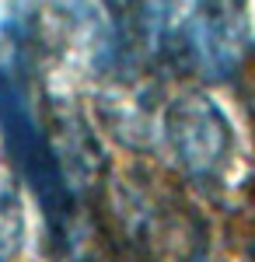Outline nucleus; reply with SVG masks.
<instances>
[{"instance_id": "nucleus-1", "label": "nucleus", "mask_w": 255, "mask_h": 262, "mask_svg": "<svg viewBox=\"0 0 255 262\" xmlns=\"http://www.w3.org/2000/svg\"><path fill=\"white\" fill-rule=\"evenodd\" d=\"M0 140L21 182L35 192L53 238L67 242L74 221V182L49 126L42 122L32 81L25 74V21L7 18L0 28Z\"/></svg>"}, {"instance_id": "nucleus-2", "label": "nucleus", "mask_w": 255, "mask_h": 262, "mask_svg": "<svg viewBox=\"0 0 255 262\" xmlns=\"http://www.w3.org/2000/svg\"><path fill=\"white\" fill-rule=\"evenodd\" d=\"M137 32L154 60L203 81H227L252 46L248 0H137Z\"/></svg>"}, {"instance_id": "nucleus-3", "label": "nucleus", "mask_w": 255, "mask_h": 262, "mask_svg": "<svg viewBox=\"0 0 255 262\" xmlns=\"http://www.w3.org/2000/svg\"><path fill=\"white\" fill-rule=\"evenodd\" d=\"M161 140L193 179H214L231 158V122L206 95H178L161 112Z\"/></svg>"}]
</instances>
